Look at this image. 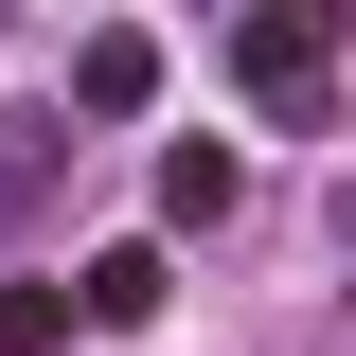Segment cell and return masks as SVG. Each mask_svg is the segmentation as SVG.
I'll return each instance as SVG.
<instances>
[{"label": "cell", "mask_w": 356, "mask_h": 356, "mask_svg": "<svg viewBox=\"0 0 356 356\" xmlns=\"http://www.w3.org/2000/svg\"><path fill=\"white\" fill-rule=\"evenodd\" d=\"M232 89H250V107H321V89H339V18H321V0L232 18Z\"/></svg>", "instance_id": "obj_1"}, {"label": "cell", "mask_w": 356, "mask_h": 356, "mask_svg": "<svg viewBox=\"0 0 356 356\" xmlns=\"http://www.w3.org/2000/svg\"><path fill=\"white\" fill-rule=\"evenodd\" d=\"M72 107H89V125H143V107H161V36H125V18H107V36L72 54Z\"/></svg>", "instance_id": "obj_2"}, {"label": "cell", "mask_w": 356, "mask_h": 356, "mask_svg": "<svg viewBox=\"0 0 356 356\" xmlns=\"http://www.w3.org/2000/svg\"><path fill=\"white\" fill-rule=\"evenodd\" d=\"M54 161H72V125H36V107H0V232L54 196Z\"/></svg>", "instance_id": "obj_3"}, {"label": "cell", "mask_w": 356, "mask_h": 356, "mask_svg": "<svg viewBox=\"0 0 356 356\" xmlns=\"http://www.w3.org/2000/svg\"><path fill=\"white\" fill-rule=\"evenodd\" d=\"M161 285H178L161 250H89V285H72V303H89V321H161Z\"/></svg>", "instance_id": "obj_4"}, {"label": "cell", "mask_w": 356, "mask_h": 356, "mask_svg": "<svg viewBox=\"0 0 356 356\" xmlns=\"http://www.w3.org/2000/svg\"><path fill=\"white\" fill-rule=\"evenodd\" d=\"M161 214H178V232L232 214V143H178V161H161Z\"/></svg>", "instance_id": "obj_5"}, {"label": "cell", "mask_w": 356, "mask_h": 356, "mask_svg": "<svg viewBox=\"0 0 356 356\" xmlns=\"http://www.w3.org/2000/svg\"><path fill=\"white\" fill-rule=\"evenodd\" d=\"M72 321H89V303H54V285H0V356H54Z\"/></svg>", "instance_id": "obj_6"}]
</instances>
